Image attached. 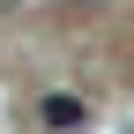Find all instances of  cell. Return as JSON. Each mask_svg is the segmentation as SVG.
Instances as JSON below:
<instances>
[{
	"mask_svg": "<svg viewBox=\"0 0 134 134\" xmlns=\"http://www.w3.org/2000/svg\"><path fill=\"white\" fill-rule=\"evenodd\" d=\"M37 127L45 134H82V127H90V104L67 97V90H52V97H37Z\"/></svg>",
	"mask_w": 134,
	"mask_h": 134,
	"instance_id": "obj_1",
	"label": "cell"
},
{
	"mask_svg": "<svg viewBox=\"0 0 134 134\" xmlns=\"http://www.w3.org/2000/svg\"><path fill=\"white\" fill-rule=\"evenodd\" d=\"M15 8H23V0H0V15H15Z\"/></svg>",
	"mask_w": 134,
	"mask_h": 134,
	"instance_id": "obj_2",
	"label": "cell"
}]
</instances>
